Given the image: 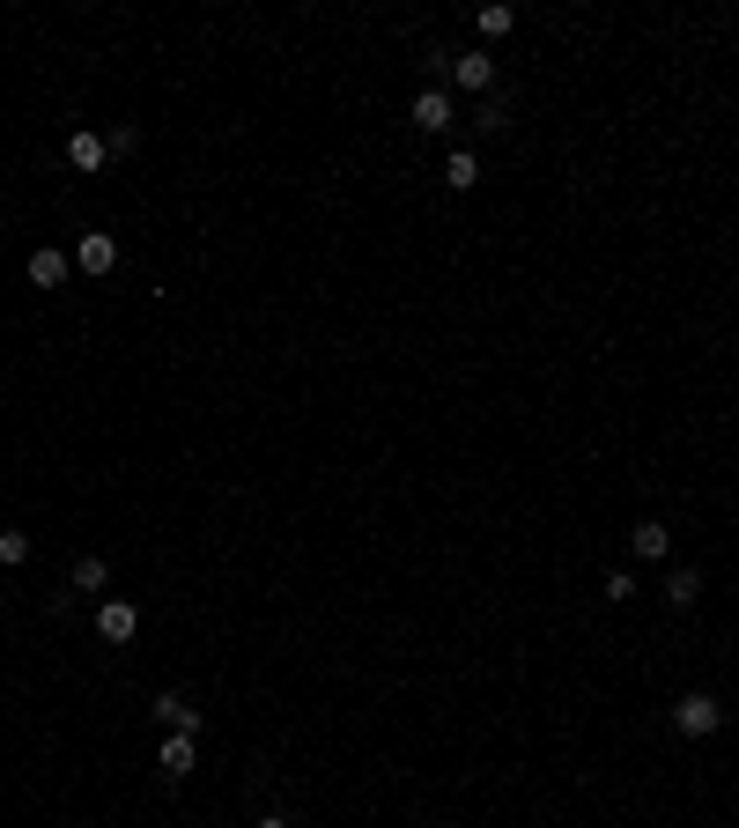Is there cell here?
Wrapping results in <instances>:
<instances>
[{
    "instance_id": "obj_1",
    "label": "cell",
    "mask_w": 739,
    "mask_h": 828,
    "mask_svg": "<svg viewBox=\"0 0 739 828\" xmlns=\"http://www.w3.org/2000/svg\"><path fill=\"white\" fill-rule=\"evenodd\" d=\"M725 725V703H717L710 688H688L681 703H673V732H688V740H710Z\"/></svg>"
},
{
    "instance_id": "obj_2",
    "label": "cell",
    "mask_w": 739,
    "mask_h": 828,
    "mask_svg": "<svg viewBox=\"0 0 739 828\" xmlns=\"http://www.w3.org/2000/svg\"><path fill=\"white\" fill-rule=\"evenodd\" d=\"M451 89H467V97H489L495 89V60H489V45H473V52H451V74H443Z\"/></svg>"
},
{
    "instance_id": "obj_3",
    "label": "cell",
    "mask_w": 739,
    "mask_h": 828,
    "mask_svg": "<svg viewBox=\"0 0 739 828\" xmlns=\"http://www.w3.org/2000/svg\"><path fill=\"white\" fill-rule=\"evenodd\" d=\"M111 267H119V237L82 230V237H74V274H89V282H97V274H111Z\"/></svg>"
},
{
    "instance_id": "obj_4",
    "label": "cell",
    "mask_w": 739,
    "mask_h": 828,
    "mask_svg": "<svg viewBox=\"0 0 739 828\" xmlns=\"http://www.w3.org/2000/svg\"><path fill=\"white\" fill-rule=\"evenodd\" d=\"M23 274H30V289H67V274H74V252H60V244H38Z\"/></svg>"
},
{
    "instance_id": "obj_5",
    "label": "cell",
    "mask_w": 739,
    "mask_h": 828,
    "mask_svg": "<svg viewBox=\"0 0 739 828\" xmlns=\"http://www.w3.org/2000/svg\"><path fill=\"white\" fill-rule=\"evenodd\" d=\"M407 119H415L421 134H451V89H443V82H429V89L407 104Z\"/></svg>"
},
{
    "instance_id": "obj_6",
    "label": "cell",
    "mask_w": 739,
    "mask_h": 828,
    "mask_svg": "<svg viewBox=\"0 0 739 828\" xmlns=\"http://www.w3.org/2000/svg\"><path fill=\"white\" fill-rule=\"evenodd\" d=\"M148 710H156V725H163V732H193V740H200V710H193V696H185V688H163Z\"/></svg>"
},
{
    "instance_id": "obj_7",
    "label": "cell",
    "mask_w": 739,
    "mask_h": 828,
    "mask_svg": "<svg viewBox=\"0 0 739 828\" xmlns=\"http://www.w3.org/2000/svg\"><path fill=\"white\" fill-rule=\"evenodd\" d=\"M133 629H141V607H133V599H104L97 607V636L104 644H133Z\"/></svg>"
},
{
    "instance_id": "obj_8",
    "label": "cell",
    "mask_w": 739,
    "mask_h": 828,
    "mask_svg": "<svg viewBox=\"0 0 739 828\" xmlns=\"http://www.w3.org/2000/svg\"><path fill=\"white\" fill-rule=\"evenodd\" d=\"M629 555H636V562H665V555H673L665 518H636V526H629Z\"/></svg>"
},
{
    "instance_id": "obj_9",
    "label": "cell",
    "mask_w": 739,
    "mask_h": 828,
    "mask_svg": "<svg viewBox=\"0 0 739 828\" xmlns=\"http://www.w3.org/2000/svg\"><path fill=\"white\" fill-rule=\"evenodd\" d=\"M67 163L97 178L104 163H111V141H104V134H89V126H74V134H67Z\"/></svg>"
},
{
    "instance_id": "obj_10",
    "label": "cell",
    "mask_w": 739,
    "mask_h": 828,
    "mask_svg": "<svg viewBox=\"0 0 739 828\" xmlns=\"http://www.w3.org/2000/svg\"><path fill=\"white\" fill-rule=\"evenodd\" d=\"M443 185H451V193H473V185H481V156H473V148H451V156H443Z\"/></svg>"
},
{
    "instance_id": "obj_11",
    "label": "cell",
    "mask_w": 739,
    "mask_h": 828,
    "mask_svg": "<svg viewBox=\"0 0 739 828\" xmlns=\"http://www.w3.org/2000/svg\"><path fill=\"white\" fill-rule=\"evenodd\" d=\"M156 769H163V777H185V769H193V732H171V740H163V755H156Z\"/></svg>"
},
{
    "instance_id": "obj_12",
    "label": "cell",
    "mask_w": 739,
    "mask_h": 828,
    "mask_svg": "<svg viewBox=\"0 0 739 828\" xmlns=\"http://www.w3.org/2000/svg\"><path fill=\"white\" fill-rule=\"evenodd\" d=\"M473 30H481V45H495V38H511V30H517V8H503V0H495V8H481V15H473Z\"/></svg>"
},
{
    "instance_id": "obj_13",
    "label": "cell",
    "mask_w": 739,
    "mask_h": 828,
    "mask_svg": "<svg viewBox=\"0 0 739 828\" xmlns=\"http://www.w3.org/2000/svg\"><path fill=\"white\" fill-rule=\"evenodd\" d=\"M104 585H111V562H104V555H82V562H74L67 592H104Z\"/></svg>"
},
{
    "instance_id": "obj_14",
    "label": "cell",
    "mask_w": 739,
    "mask_h": 828,
    "mask_svg": "<svg viewBox=\"0 0 739 828\" xmlns=\"http://www.w3.org/2000/svg\"><path fill=\"white\" fill-rule=\"evenodd\" d=\"M695 599H703V577H695V570H673V577H665V607H695Z\"/></svg>"
},
{
    "instance_id": "obj_15",
    "label": "cell",
    "mask_w": 739,
    "mask_h": 828,
    "mask_svg": "<svg viewBox=\"0 0 739 828\" xmlns=\"http://www.w3.org/2000/svg\"><path fill=\"white\" fill-rule=\"evenodd\" d=\"M636 570H607V599H614V607H621V599H636Z\"/></svg>"
},
{
    "instance_id": "obj_16",
    "label": "cell",
    "mask_w": 739,
    "mask_h": 828,
    "mask_svg": "<svg viewBox=\"0 0 739 828\" xmlns=\"http://www.w3.org/2000/svg\"><path fill=\"white\" fill-rule=\"evenodd\" d=\"M0 562H8V570L30 562V533H0Z\"/></svg>"
},
{
    "instance_id": "obj_17",
    "label": "cell",
    "mask_w": 739,
    "mask_h": 828,
    "mask_svg": "<svg viewBox=\"0 0 739 828\" xmlns=\"http://www.w3.org/2000/svg\"><path fill=\"white\" fill-rule=\"evenodd\" d=\"M481 126H489V134H503V126H511V104L489 97V104H481Z\"/></svg>"
},
{
    "instance_id": "obj_18",
    "label": "cell",
    "mask_w": 739,
    "mask_h": 828,
    "mask_svg": "<svg viewBox=\"0 0 739 828\" xmlns=\"http://www.w3.org/2000/svg\"><path fill=\"white\" fill-rule=\"evenodd\" d=\"M251 828H296V821H289V814H259Z\"/></svg>"
}]
</instances>
